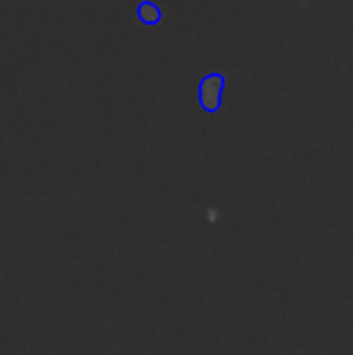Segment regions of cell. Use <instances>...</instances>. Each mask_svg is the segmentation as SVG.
<instances>
[{
	"label": "cell",
	"mask_w": 353,
	"mask_h": 355,
	"mask_svg": "<svg viewBox=\"0 0 353 355\" xmlns=\"http://www.w3.org/2000/svg\"><path fill=\"white\" fill-rule=\"evenodd\" d=\"M223 92H225V77L218 73L208 75L202 83H200V104L208 110L214 112L221 106L223 100Z\"/></svg>",
	"instance_id": "cell-1"
}]
</instances>
